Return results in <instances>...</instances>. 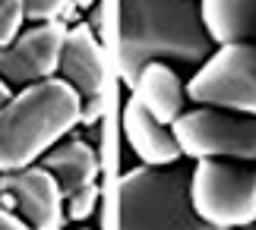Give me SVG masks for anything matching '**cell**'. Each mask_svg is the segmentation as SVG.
Here are the masks:
<instances>
[{"label":"cell","instance_id":"6da1fadb","mask_svg":"<svg viewBox=\"0 0 256 230\" xmlns=\"http://www.w3.org/2000/svg\"><path fill=\"white\" fill-rule=\"evenodd\" d=\"M212 51L215 41L193 0H117V54L130 88L152 60L202 63Z\"/></svg>","mask_w":256,"mask_h":230},{"label":"cell","instance_id":"7a4b0ae2","mask_svg":"<svg viewBox=\"0 0 256 230\" xmlns=\"http://www.w3.org/2000/svg\"><path fill=\"white\" fill-rule=\"evenodd\" d=\"M82 98L64 79L26 85L0 104V174L32 167L80 126Z\"/></svg>","mask_w":256,"mask_h":230},{"label":"cell","instance_id":"3957f363","mask_svg":"<svg viewBox=\"0 0 256 230\" xmlns=\"http://www.w3.org/2000/svg\"><path fill=\"white\" fill-rule=\"evenodd\" d=\"M114 230H222L202 221L190 202V171L133 167L117 183Z\"/></svg>","mask_w":256,"mask_h":230},{"label":"cell","instance_id":"277c9868","mask_svg":"<svg viewBox=\"0 0 256 230\" xmlns=\"http://www.w3.org/2000/svg\"><path fill=\"white\" fill-rule=\"evenodd\" d=\"M193 212L222 230L256 224V171L224 158H202L190 171Z\"/></svg>","mask_w":256,"mask_h":230},{"label":"cell","instance_id":"5b68a950","mask_svg":"<svg viewBox=\"0 0 256 230\" xmlns=\"http://www.w3.org/2000/svg\"><path fill=\"white\" fill-rule=\"evenodd\" d=\"M190 101L256 117V44H218L184 85Z\"/></svg>","mask_w":256,"mask_h":230},{"label":"cell","instance_id":"8992f818","mask_svg":"<svg viewBox=\"0 0 256 230\" xmlns=\"http://www.w3.org/2000/svg\"><path fill=\"white\" fill-rule=\"evenodd\" d=\"M171 126L180 155H190L196 161H256V117L200 104L196 111L180 114Z\"/></svg>","mask_w":256,"mask_h":230},{"label":"cell","instance_id":"52a82bcc","mask_svg":"<svg viewBox=\"0 0 256 230\" xmlns=\"http://www.w3.org/2000/svg\"><path fill=\"white\" fill-rule=\"evenodd\" d=\"M66 28L60 19L35 22L19 32L6 47H0V79L10 88H26L44 79H54L60 66V51L66 41Z\"/></svg>","mask_w":256,"mask_h":230},{"label":"cell","instance_id":"ba28073f","mask_svg":"<svg viewBox=\"0 0 256 230\" xmlns=\"http://www.w3.org/2000/svg\"><path fill=\"white\" fill-rule=\"evenodd\" d=\"M0 189L16 196V212L32 230H60L64 227V193L51 171L22 167L0 174Z\"/></svg>","mask_w":256,"mask_h":230},{"label":"cell","instance_id":"9c48e42d","mask_svg":"<svg viewBox=\"0 0 256 230\" xmlns=\"http://www.w3.org/2000/svg\"><path fill=\"white\" fill-rule=\"evenodd\" d=\"M57 73L66 85H73L80 98H102L104 85V57L98 35L88 22H76L66 28V41L60 51V66Z\"/></svg>","mask_w":256,"mask_h":230},{"label":"cell","instance_id":"30bf717a","mask_svg":"<svg viewBox=\"0 0 256 230\" xmlns=\"http://www.w3.org/2000/svg\"><path fill=\"white\" fill-rule=\"evenodd\" d=\"M124 133H126V142L136 152V158L149 167H171L180 158L174 133L164 123H158L133 95L124 104Z\"/></svg>","mask_w":256,"mask_h":230},{"label":"cell","instance_id":"8fae6325","mask_svg":"<svg viewBox=\"0 0 256 230\" xmlns=\"http://www.w3.org/2000/svg\"><path fill=\"white\" fill-rule=\"evenodd\" d=\"M38 164H42L44 171L54 174V180L60 183L64 199L73 196L76 189L95 183L98 171H102L98 152L92 148V142L82 139V136H64L60 142L51 145L42 158H38Z\"/></svg>","mask_w":256,"mask_h":230},{"label":"cell","instance_id":"7c38bea8","mask_svg":"<svg viewBox=\"0 0 256 230\" xmlns=\"http://www.w3.org/2000/svg\"><path fill=\"white\" fill-rule=\"evenodd\" d=\"M133 98L140 101L146 111H149L158 123H174L177 117L184 114V101H186V92H184V82L177 79V73L164 63V60H152L140 69L133 82Z\"/></svg>","mask_w":256,"mask_h":230},{"label":"cell","instance_id":"4fadbf2b","mask_svg":"<svg viewBox=\"0 0 256 230\" xmlns=\"http://www.w3.org/2000/svg\"><path fill=\"white\" fill-rule=\"evenodd\" d=\"M200 13L215 44H256V0H200Z\"/></svg>","mask_w":256,"mask_h":230},{"label":"cell","instance_id":"5bb4252c","mask_svg":"<svg viewBox=\"0 0 256 230\" xmlns=\"http://www.w3.org/2000/svg\"><path fill=\"white\" fill-rule=\"evenodd\" d=\"M98 196H102V189H98L95 183H88V186H82V189H76L73 196H66L64 218H66V221H86V218L95 212Z\"/></svg>","mask_w":256,"mask_h":230},{"label":"cell","instance_id":"9a60e30c","mask_svg":"<svg viewBox=\"0 0 256 230\" xmlns=\"http://www.w3.org/2000/svg\"><path fill=\"white\" fill-rule=\"evenodd\" d=\"M22 22H26L22 0H0V47H6L22 32Z\"/></svg>","mask_w":256,"mask_h":230},{"label":"cell","instance_id":"2e32d148","mask_svg":"<svg viewBox=\"0 0 256 230\" xmlns=\"http://www.w3.org/2000/svg\"><path fill=\"white\" fill-rule=\"evenodd\" d=\"M70 3L73 0H22L28 22H51V19H60Z\"/></svg>","mask_w":256,"mask_h":230},{"label":"cell","instance_id":"e0dca14e","mask_svg":"<svg viewBox=\"0 0 256 230\" xmlns=\"http://www.w3.org/2000/svg\"><path fill=\"white\" fill-rule=\"evenodd\" d=\"M104 117V101L102 98H86L82 107H80V123L82 126H98Z\"/></svg>","mask_w":256,"mask_h":230},{"label":"cell","instance_id":"ac0fdd59","mask_svg":"<svg viewBox=\"0 0 256 230\" xmlns=\"http://www.w3.org/2000/svg\"><path fill=\"white\" fill-rule=\"evenodd\" d=\"M0 230H32L22 218H16L13 212H6V208H0Z\"/></svg>","mask_w":256,"mask_h":230},{"label":"cell","instance_id":"d6986e66","mask_svg":"<svg viewBox=\"0 0 256 230\" xmlns=\"http://www.w3.org/2000/svg\"><path fill=\"white\" fill-rule=\"evenodd\" d=\"M10 95H13V88H10V85L4 82V79H0V104H4V101H6Z\"/></svg>","mask_w":256,"mask_h":230},{"label":"cell","instance_id":"ffe728a7","mask_svg":"<svg viewBox=\"0 0 256 230\" xmlns=\"http://www.w3.org/2000/svg\"><path fill=\"white\" fill-rule=\"evenodd\" d=\"M73 3H76V6H80V9H86V6H95V3H98V0H73Z\"/></svg>","mask_w":256,"mask_h":230},{"label":"cell","instance_id":"44dd1931","mask_svg":"<svg viewBox=\"0 0 256 230\" xmlns=\"http://www.w3.org/2000/svg\"><path fill=\"white\" fill-rule=\"evenodd\" d=\"M82 230H86V227H82Z\"/></svg>","mask_w":256,"mask_h":230}]
</instances>
